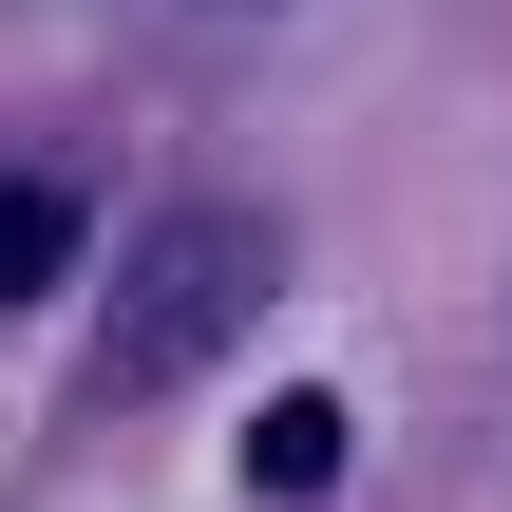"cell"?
I'll return each mask as SVG.
<instances>
[{"label": "cell", "instance_id": "3", "mask_svg": "<svg viewBox=\"0 0 512 512\" xmlns=\"http://www.w3.org/2000/svg\"><path fill=\"white\" fill-rule=\"evenodd\" d=\"M57 266H76V209H57V190H19V171H0V323H19V304H38V285H57Z\"/></svg>", "mask_w": 512, "mask_h": 512}, {"label": "cell", "instance_id": "1", "mask_svg": "<svg viewBox=\"0 0 512 512\" xmlns=\"http://www.w3.org/2000/svg\"><path fill=\"white\" fill-rule=\"evenodd\" d=\"M266 285H285V228H266V209H171V228L133 247V285H114V323H95V380H114V399L209 380V361L266 323Z\"/></svg>", "mask_w": 512, "mask_h": 512}, {"label": "cell", "instance_id": "2", "mask_svg": "<svg viewBox=\"0 0 512 512\" xmlns=\"http://www.w3.org/2000/svg\"><path fill=\"white\" fill-rule=\"evenodd\" d=\"M247 494H266V512L342 494V399H266V418H247Z\"/></svg>", "mask_w": 512, "mask_h": 512}]
</instances>
